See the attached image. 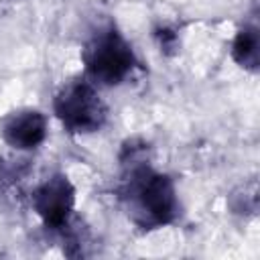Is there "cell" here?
Listing matches in <instances>:
<instances>
[{
	"label": "cell",
	"instance_id": "obj_1",
	"mask_svg": "<svg viewBox=\"0 0 260 260\" xmlns=\"http://www.w3.org/2000/svg\"><path fill=\"white\" fill-rule=\"evenodd\" d=\"M120 162L122 185L118 193L128 219L144 232L173 223L181 211L179 195L173 179L154 171L146 160V144L126 142Z\"/></svg>",
	"mask_w": 260,
	"mask_h": 260
},
{
	"label": "cell",
	"instance_id": "obj_2",
	"mask_svg": "<svg viewBox=\"0 0 260 260\" xmlns=\"http://www.w3.org/2000/svg\"><path fill=\"white\" fill-rule=\"evenodd\" d=\"M81 61L85 67V79L95 87H114L124 83L138 65L130 41L112 22L98 28L87 39L81 51Z\"/></svg>",
	"mask_w": 260,
	"mask_h": 260
},
{
	"label": "cell",
	"instance_id": "obj_3",
	"mask_svg": "<svg viewBox=\"0 0 260 260\" xmlns=\"http://www.w3.org/2000/svg\"><path fill=\"white\" fill-rule=\"evenodd\" d=\"M53 110L71 134H93L102 130L108 120V106L95 85L85 77L63 83L53 100Z\"/></svg>",
	"mask_w": 260,
	"mask_h": 260
},
{
	"label": "cell",
	"instance_id": "obj_4",
	"mask_svg": "<svg viewBox=\"0 0 260 260\" xmlns=\"http://www.w3.org/2000/svg\"><path fill=\"white\" fill-rule=\"evenodd\" d=\"M30 205L47 230L65 232L75 209V187L67 175L55 173L32 191Z\"/></svg>",
	"mask_w": 260,
	"mask_h": 260
},
{
	"label": "cell",
	"instance_id": "obj_5",
	"mask_svg": "<svg viewBox=\"0 0 260 260\" xmlns=\"http://www.w3.org/2000/svg\"><path fill=\"white\" fill-rule=\"evenodd\" d=\"M0 134L2 140L16 150H35L47 138V118L32 108L10 112L0 122Z\"/></svg>",
	"mask_w": 260,
	"mask_h": 260
},
{
	"label": "cell",
	"instance_id": "obj_6",
	"mask_svg": "<svg viewBox=\"0 0 260 260\" xmlns=\"http://www.w3.org/2000/svg\"><path fill=\"white\" fill-rule=\"evenodd\" d=\"M232 57L234 61L246 69L256 73L260 63V35L254 24H246L238 30L234 43H232Z\"/></svg>",
	"mask_w": 260,
	"mask_h": 260
}]
</instances>
